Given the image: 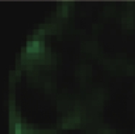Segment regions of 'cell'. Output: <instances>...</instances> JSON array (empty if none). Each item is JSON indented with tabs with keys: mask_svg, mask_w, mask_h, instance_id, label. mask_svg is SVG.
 Here are the masks:
<instances>
[{
	"mask_svg": "<svg viewBox=\"0 0 135 134\" xmlns=\"http://www.w3.org/2000/svg\"><path fill=\"white\" fill-rule=\"evenodd\" d=\"M14 134H33L31 131L27 130L20 122L14 124Z\"/></svg>",
	"mask_w": 135,
	"mask_h": 134,
	"instance_id": "7a4b0ae2",
	"label": "cell"
},
{
	"mask_svg": "<svg viewBox=\"0 0 135 134\" xmlns=\"http://www.w3.org/2000/svg\"><path fill=\"white\" fill-rule=\"evenodd\" d=\"M43 46L39 40H32L27 43L25 51L28 54H37L42 51Z\"/></svg>",
	"mask_w": 135,
	"mask_h": 134,
	"instance_id": "6da1fadb",
	"label": "cell"
}]
</instances>
